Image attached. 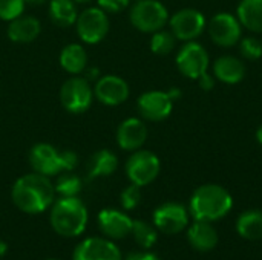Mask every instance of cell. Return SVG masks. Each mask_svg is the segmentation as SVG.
I'll return each instance as SVG.
<instances>
[{
    "label": "cell",
    "instance_id": "1",
    "mask_svg": "<svg viewBox=\"0 0 262 260\" xmlns=\"http://www.w3.org/2000/svg\"><path fill=\"white\" fill-rule=\"evenodd\" d=\"M54 184L48 176L40 173H28L20 176L11 190L14 205L26 215H38L54 204Z\"/></svg>",
    "mask_w": 262,
    "mask_h": 260
},
{
    "label": "cell",
    "instance_id": "2",
    "mask_svg": "<svg viewBox=\"0 0 262 260\" xmlns=\"http://www.w3.org/2000/svg\"><path fill=\"white\" fill-rule=\"evenodd\" d=\"M233 207L232 195L218 184H204L198 187L190 198V215L195 221L215 222L223 219Z\"/></svg>",
    "mask_w": 262,
    "mask_h": 260
},
{
    "label": "cell",
    "instance_id": "3",
    "mask_svg": "<svg viewBox=\"0 0 262 260\" xmlns=\"http://www.w3.org/2000/svg\"><path fill=\"white\" fill-rule=\"evenodd\" d=\"M49 222L63 238H78L88 225V208L78 196L60 198L51 207Z\"/></svg>",
    "mask_w": 262,
    "mask_h": 260
},
{
    "label": "cell",
    "instance_id": "4",
    "mask_svg": "<svg viewBox=\"0 0 262 260\" xmlns=\"http://www.w3.org/2000/svg\"><path fill=\"white\" fill-rule=\"evenodd\" d=\"M129 20L135 29L154 34L169 23V11L160 0H137L130 6Z\"/></svg>",
    "mask_w": 262,
    "mask_h": 260
},
{
    "label": "cell",
    "instance_id": "5",
    "mask_svg": "<svg viewBox=\"0 0 262 260\" xmlns=\"http://www.w3.org/2000/svg\"><path fill=\"white\" fill-rule=\"evenodd\" d=\"M94 100V89L88 78L72 75L60 87V103L69 113H84Z\"/></svg>",
    "mask_w": 262,
    "mask_h": 260
},
{
    "label": "cell",
    "instance_id": "6",
    "mask_svg": "<svg viewBox=\"0 0 262 260\" xmlns=\"http://www.w3.org/2000/svg\"><path fill=\"white\" fill-rule=\"evenodd\" d=\"M77 35L86 44H97L103 41L111 29L109 15L98 6L83 9L75 21Z\"/></svg>",
    "mask_w": 262,
    "mask_h": 260
},
{
    "label": "cell",
    "instance_id": "7",
    "mask_svg": "<svg viewBox=\"0 0 262 260\" xmlns=\"http://www.w3.org/2000/svg\"><path fill=\"white\" fill-rule=\"evenodd\" d=\"M124 169L130 184L144 187L157 179L161 170V162L154 152L138 149L127 158Z\"/></svg>",
    "mask_w": 262,
    "mask_h": 260
},
{
    "label": "cell",
    "instance_id": "8",
    "mask_svg": "<svg viewBox=\"0 0 262 260\" xmlns=\"http://www.w3.org/2000/svg\"><path fill=\"white\" fill-rule=\"evenodd\" d=\"M177 67L181 75L190 80H198L210 67V57L203 44L196 40L186 41L175 57Z\"/></svg>",
    "mask_w": 262,
    "mask_h": 260
},
{
    "label": "cell",
    "instance_id": "9",
    "mask_svg": "<svg viewBox=\"0 0 262 260\" xmlns=\"http://www.w3.org/2000/svg\"><path fill=\"white\" fill-rule=\"evenodd\" d=\"M169 26L172 34L180 41H193L203 35L207 28L204 14L193 8H184L169 17Z\"/></svg>",
    "mask_w": 262,
    "mask_h": 260
},
{
    "label": "cell",
    "instance_id": "10",
    "mask_svg": "<svg viewBox=\"0 0 262 260\" xmlns=\"http://www.w3.org/2000/svg\"><path fill=\"white\" fill-rule=\"evenodd\" d=\"M212 41L221 48H232L239 43L243 35V25L238 17L230 12H218L207 23Z\"/></svg>",
    "mask_w": 262,
    "mask_h": 260
},
{
    "label": "cell",
    "instance_id": "11",
    "mask_svg": "<svg viewBox=\"0 0 262 260\" xmlns=\"http://www.w3.org/2000/svg\"><path fill=\"white\" fill-rule=\"evenodd\" d=\"M137 109L143 120L160 123L170 116L173 110V100L169 92L164 90H147L137 100Z\"/></svg>",
    "mask_w": 262,
    "mask_h": 260
},
{
    "label": "cell",
    "instance_id": "12",
    "mask_svg": "<svg viewBox=\"0 0 262 260\" xmlns=\"http://www.w3.org/2000/svg\"><path fill=\"white\" fill-rule=\"evenodd\" d=\"M154 225L166 234L181 233L189 225V211L178 202H166L154 211Z\"/></svg>",
    "mask_w": 262,
    "mask_h": 260
},
{
    "label": "cell",
    "instance_id": "13",
    "mask_svg": "<svg viewBox=\"0 0 262 260\" xmlns=\"http://www.w3.org/2000/svg\"><path fill=\"white\" fill-rule=\"evenodd\" d=\"M94 98L104 106H120L127 101L130 95L129 84L118 75H103L94 84Z\"/></svg>",
    "mask_w": 262,
    "mask_h": 260
},
{
    "label": "cell",
    "instance_id": "14",
    "mask_svg": "<svg viewBox=\"0 0 262 260\" xmlns=\"http://www.w3.org/2000/svg\"><path fill=\"white\" fill-rule=\"evenodd\" d=\"M28 159H29V166L32 172L40 173L43 176L51 178L63 172L60 152L48 143L34 144L29 150Z\"/></svg>",
    "mask_w": 262,
    "mask_h": 260
},
{
    "label": "cell",
    "instance_id": "15",
    "mask_svg": "<svg viewBox=\"0 0 262 260\" xmlns=\"http://www.w3.org/2000/svg\"><path fill=\"white\" fill-rule=\"evenodd\" d=\"M72 260H121V253L111 239L88 238L77 245Z\"/></svg>",
    "mask_w": 262,
    "mask_h": 260
},
{
    "label": "cell",
    "instance_id": "16",
    "mask_svg": "<svg viewBox=\"0 0 262 260\" xmlns=\"http://www.w3.org/2000/svg\"><path fill=\"white\" fill-rule=\"evenodd\" d=\"M147 126L143 120L130 116L120 123L117 129V144L126 152H135L147 141Z\"/></svg>",
    "mask_w": 262,
    "mask_h": 260
},
{
    "label": "cell",
    "instance_id": "17",
    "mask_svg": "<svg viewBox=\"0 0 262 260\" xmlns=\"http://www.w3.org/2000/svg\"><path fill=\"white\" fill-rule=\"evenodd\" d=\"M97 222H98L101 233L107 239L117 241V239H123L130 234L134 221L126 213H123L117 208H103L98 213Z\"/></svg>",
    "mask_w": 262,
    "mask_h": 260
},
{
    "label": "cell",
    "instance_id": "18",
    "mask_svg": "<svg viewBox=\"0 0 262 260\" xmlns=\"http://www.w3.org/2000/svg\"><path fill=\"white\" fill-rule=\"evenodd\" d=\"M212 74L224 84H238L246 77V64L235 55H221L213 61Z\"/></svg>",
    "mask_w": 262,
    "mask_h": 260
},
{
    "label": "cell",
    "instance_id": "19",
    "mask_svg": "<svg viewBox=\"0 0 262 260\" xmlns=\"http://www.w3.org/2000/svg\"><path fill=\"white\" fill-rule=\"evenodd\" d=\"M41 31L40 20L32 17V15H20L11 21H8L6 28V35L11 41L14 43H31L34 41Z\"/></svg>",
    "mask_w": 262,
    "mask_h": 260
},
{
    "label": "cell",
    "instance_id": "20",
    "mask_svg": "<svg viewBox=\"0 0 262 260\" xmlns=\"http://www.w3.org/2000/svg\"><path fill=\"white\" fill-rule=\"evenodd\" d=\"M187 238L192 248L200 253H209L218 244L216 230L213 228L212 222L206 221H195L187 231Z\"/></svg>",
    "mask_w": 262,
    "mask_h": 260
},
{
    "label": "cell",
    "instance_id": "21",
    "mask_svg": "<svg viewBox=\"0 0 262 260\" xmlns=\"http://www.w3.org/2000/svg\"><path fill=\"white\" fill-rule=\"evenodd\" d=\"M60 66L71 75H80L88 69V54L86 49L78 43L66 44L58 57Z\"/></svg>",
    "mask_w": 262,
    "mask_h": 260
},
{
    "label": "cell",
    "instance_id": "22",
    "mask_svg": "<svg viewBox=\"0 0 262 260\" xmlns=\"http://www.w3.org/2000/svg\"><path fill=\"white\" fill-rule=\"evenodd\" d=\"M236 17L246 29L261 34L262 0H241L236 8Z\"/></svg>",
    "mask_w": 262,
    "mask_h": 260
},
{
    "label": "cell",
    "instance_id": "23",
    "mask_svg": "<svg viewBox=\"0 0 262 260\" xmlns=\"http://www.w3.org/2000/svg\"><path fill=\"white\" fill-rule=\"evenodd\" d=\"M48 12L51 21L60 28H69L75 25L78 17L77 3L74 0H51Z\"/></svg>",
    "mask_w": 262,
    "mask_h": 260
},
{
    "label": "cell",
    "instance_id": "24",
    "mask_svg": "<svg viewBox=\"0 0 262 260\" xmlns=\"http://www.w3.org/2000/svg\"><path fill=\"white\" fill-rule=\"evenodd\" d=\"M118 169V158L114 152L101 149L95 152L89 159V178H104L115 173Z\"/></svg>",
    "mask_w": 262,
    "mask_h": 260
},
{
    "label": "cell",
    "instance_id": "25",
    "mask_svg": "<svg viewBox=\"0 0 262 260\" xmlns=\"http://www.w3.org/2000/svg\"><path fill=\"white\" fill-rule=\"evenodd\" d=\"M236 231L246 241L262 239V211L247 210L236 221Z\"/></svg>",
    "mask_w": 262,
    "mask_h": 260
},
{
    "label": "cell",
    "instance_id": "26",
    "mask_svg": "<svg viewBox=\"0 0 262 260\" xmlns=\"http://www.w3.org/2000/svg\"><path fill=\"white\" fill-rule=\"evenodd\" d=\"M83 188V182L81 179L74 175V173H63L57 178V182L54 184V190L57 195H60V198H74L78 196L80 192Z\"/></svg>",
    "mask_w": 262,
    "mask_h": 260
},
{
    "label": "cell",
    "instance_id": "27",
    "mask_svg": "<svg viewBox=\"0 0 262 260\" xmlns=\"http://www.w3.org/2000/svg\"><path fill=\"white\" fill-rule=\"evenodd\" d=\"M130 234L134 236L135 242L141 248H146V250L152 248L157 242V238H158L157 228H154L150 224H147L144 221H134Z\"/></svg>",
    "mask_w": 262,
    "mask_h": 260
},
{
    "label": "cell",
    "instance_id": "28",
    "mask_svg": "<svg viewBox=\"0 0 262 260\" xmlns=\"http://www.w3.org/2000/svg\"><path fill=\"white\" fill-rule=\"evenodd\" d=\"M177 37L172 34V31H166L164 28L154 32L150 38V51L157 55H167L170 54L177 46Z\"/></svg>",
    "mask_w": 262,
    "mask_h": 260
},
{
    "label": "cell",
    "instance_id": "29",
    "mask_svg": "<svg viewBox=\"0 0 262 260\" xmlns=\"http://www.w3.org/2000/svg\"><path fill=\"white\" fill-rule=\"evenodd\" d=\"M239 52L246 60L255 61L262 57V41L258 37H246L239 40Z\"/></svg>",
    "mask_w": 262,
    "mask_h": 260
},
{
    "label": "cell",
    "instance_id": "30",
    "mask_svg": "<svg viewBox=\"0 0 262 260\" xmlns=\"http://www.w3.org/2000/svg\"><path fill=\"white\" fill-rule=\"evenodd\" d=\"M25 0H0V20L11 21L25 11Z\"/></svg>",
    "mask_w": 262,
    "mask_h": 260
},
{
    "label": "cell",
    "instance_id": "31",
    "mask_svg": "<svg viewBox=\"0 0 262 260\" xmlns=\"http://www.w3.org/2000/svg\"><path fill=\"white\" fill-rule=\"evenodd\" d=\"M120 202L124 210L137 208L138 204L141 202V187H138L135 184H130L129 187H126L120 195Z\"/></svg>",
    "mask_w": 262,
    "mask_h": 260
},
{
    "label": "cell",
    "instance_id": "32",
    "mask_svg": "<svg viewBox=\"0 0 262 260\" xmlns=\"http://www.w3.org/2000/svg\"><path fill=\"white\" fill-rule=\"evenodd\" d=\"M97 3L106 14H118L129 6L130 0H97Z\"/></svg>",
    "mask_w": 262,
    "mask_h": 260
},
{
    "label": "cell",
    "instance_id": "33",
    "mask_svg": "<svg viewBox=\"0 0 262 260\" xmlns=\"http://www.w3.org/2000/svg\"><path fill=\"white\" fill-rule=\"evenodd\" d=\"M60 159H61L63 172H72L78 164V156L72 150H61L60 152Z\"/></svg>",
    "mask_w": 262,
    "mask_h": 260
},
{
    "label": "cell",
    "instance_id": "34",
    "mask_svg": "<svg viewBox=\"0 0 262 260\" xmlns=\"http://www.w3.org/2000/svg\"><path fill=\"white\" fill-rule=\"evenodd\" d=\"M196 81L200 83V87L203 90H212L215 87V77H213V74H209V70L206 74H203Z\"/></svg>",
    "mask_w": 262,
    "mask_h": 260
},
{
    "label": "cell",
    "instance_id": "35",
    "mask_svg": "<svg viewBox=\"0 0 262 260\" xmlns=\"http://www.w3.org/2000/svg\"><path fill=\"white\" fill-rule=\"evenodd\" d=\"M126 260H160L155 254L152 253H135V254H130Z\"/></svg>",
    "mask_w": 262,
    "mask_h": 260
},
{
    "label": "cell",
    "instance_id": "36",
    "mask_svg": "<svg viewBox=\"0 0 262 260\" xmlns=\"http://www.w3.org/2000/svg\"><path fill=\"white\" fill-rule=\"evenodd\" d=\"M167 92H169V95H170V98H172L173 101H175V100H178V98L181 97V92H180L178 89H175V87H172V89H170V90H167Z\"/></svg>",
    "mask_w": 262,
    "mask_h": 260
},
{
    "label": "cell",
    "instance_id": "37",
    "mask_svg": "<svg viewBox=\"0 0 262 260\" xmlns=\"http://www.w3.org/2000/svg\"><path fill=\"white\" fill-rule=\"evenodd\" d=\"M6 253H8V245H6L3 241H0V259H2Z\"/></svg>",
    "mask_w": 262,
    "mask_h": 260
},
{
    "label": "cell",
    "instance_id": "38",
    "mask_svg": "<svg viewBox=\"0 0 262 260\" xmlns=\"http://www.w3.org/2000/svg\"><path fill=\"white\" fill-rule=\"evenodd\" d=\"M45 2H48V0H25L26 5H43Z\"/></svg>",
    "mask_w": 262,
    "mask_h": 260
},
{
    "label": "cell",
    "instance_id": "39",
    "mask_svg": "<svg viewBox=\"0 0 262 260\" xmlns=\"http://www.w3.org/2000/svg\"><path fill=\"white\" fill-rule=\"evenodd\" d=\"M256 141L262 146V124L258 127V130H256Z\"/></svg>",
    "mask_w": 262,
    "mask_h": 260
},
{
    "label": "cell",
    "instance_id": "40",
    "mask_svg": "<svg viewBox=\"0 0 262 260\" xmlns=\"http://www.w3.org/2000/svg\"><path fill=\"white\" fill-rule=\"evenodd\" d=\"M74 2H75L77 5H89L92 0H74Z\"/></svg>",
    "mask_w": 262,
    "mask_h": 260
},
{
    "label": "cell",
    "instance_id": "41",
    "mask_svg": "<svg viewBox=\"0 0 262 260\" xmlns=\"http://www.w3.org/2000/svg\"><path fill=\"white\" fill-rule=\"evenodd\" d=\"M46 260H58V259H46Z\"/></svg>",
    "mask_w": 262,
    "mask_h": 260
}]
</instances>
